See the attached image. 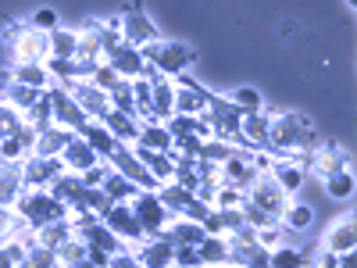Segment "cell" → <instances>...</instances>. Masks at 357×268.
Segmentation results:
<instances>
[{
    "instance_id": "cell-19",
    "label": "cell",
    "mask_w": 357,
    "mask_h": 268,
    "mask_svg": "<svg viewBox=\"0 0 357 268\" xmlns=\"http://www.w3.org/2000/svg\"><path fill=\"white\" fill-rule=\"evenodd\" d=\"M151 79V111H154V122H168L175 114V79L168 75H154L146 72Z\"/></svg>"
},
{
    "instance_id": "cell-27",
    "label": "cell",
    "mask_w": 357,
    "mask_h": 268,
    "mask_svg": "<svg viewBox=\"0 0 357 268\" xmlns=\"http://www.w3.org/2000/svg\"><path fill=\"white\" fill-rule=\"evenodd\" d=\"M72 136H75V133H68V129H61V126H47V129H40L36 140H33V154H40V158H61V151L68 147Z\"/></svg>"
},
{
    "instance_id": "cell-8",
    "label": "cell",
    "mask_w": 357,
    "mask_h": 268,
    "mask_svg": "<svg viewBox=\"0 0 357 268\" xmlns=\"http://www.w3.org/2000/svg\"><path fill=\"white\" fill-rule=\"evenodd\" d=\"M100 222H104L126 247H136V244L143 240V229H139V222H136V215H132L129 204H107L104 211H100Z\"/></svg>"
},
{
    "instance_id": "cell-53",
    "label": "cell",
    "mask_w": 357,
    "mask_h": 268,
    "mask_svg": "<svg viewBox=\"0 0 357 268\" xmlns=\"http://www.w3.org/2000/svg\"><path fill=\"white\" fill-rule=\"evenodd\" d=\"M347 8H350V11H357V0H347Z\"/></svg>"
},
{
    "instance_id": "cell-17",
    "label": "cell",
    "mask_w": 357,
    "mask_h": 268,
    "mask_svg": "<svg viewBox=\"0 0 357 268\" xmlns=\"http://www.w3.org/2000/svg\"><path fill=\"white\" fill-rule=\"evenodd\" d=\"M307 172L318 175V179H329L336 172H350V154L340 151L336 143H321L318 151L307 158Z\"/></svg>"
},
{
    "instance_id": "cell-11",
    "label": "cell",
    "mask_w": 357,
    "mask_h": 268,
    "mask_svg": "<svg viewBox=\"0 0 357 268\" xmlns=\"http://www.w3.org/2000/svg\"><path fill=\"white\" fill-rule=\"evenodd\" d=\"M107 165H111L118 175H126L132 186H139V190H154V179H151V172L143 168V161H139V154H136V147L118 143V147H114V154L107 158Z\"/></svg>"
},
{
    "instance_id": "cell-12",
    "label": "cell",
    "mask_w": 357,
    "mask_h": 268,
    "mask_svg": "<svg viewBox=\"0 0 357 268\" xmlns=\"http://www.w3.org/2000/svg\"><path fill=\"white\" fill-rule=\"evenodd\" d=\"M11 50V61H43L50 57V33H40L33 25H22L18 40L8 47Z\"/></svg>"
},
{
    "instance_id": "cell-21",
    "label": "cell",
    "mask_w": 357,
    "mask_h": 268,
    "mask_svg": "<svg viewBox=\"0 0 357 268\" xmlns=\"http://www.w3.org/2000/svg\"><path fill=\"white\" fill-rule=\"evenodd\" d=\"M200 229L211 236H232L236 229H243V215H240V207H207L200 218Z\"/></svg>"
},
{
    "instance_id": "cell-7",
    "label": "cell",
    "mask_w": 357,
    "mask_h": 268,
    "mask_svg": "<svg viewBox=\"0 0 357 268\" xmlns=\"http://www.w3.org/2000/svg\"><path fill=\"white\" fill-rule=\"evenodd\" d=\"M118 36H122V43H129V47H146V43H154V40H161V33H158V25L146 18V11H139V8H129L126 15H118Z\"/></svg>"
},
{
    "instance_id": "cell-49",
    "label": "cell",
    "mask_w": 357,
    "mask_h": 268,
    "mask_svg": "<svg viewBox=\"0 0 357 268\" xmlns=\"http://www.w3.org/2000/svg\"><path fill=\"white\" fill-rule=\"evenodd\" d=\"M175 268H200L197 247H175Z\"/></svg>"
},
{
    "instance_id": "cell-46",
    "label": "cell",
    "mask_w": 357,
    "mask_h": 268,
    "mask_svg": "<svg viewBox=\"0 0 357 268\" xmlns=\"http://www.w3.org/2000/svg\"><path fill=\"white\" fill-rule=\"evenodd\" d=\"M25 25L40 29V33H54V29L61 25V22H57V11H54V8H40V11H33V18H29Z\"/></svg>"
},
{
    "instance_id": "cell-51",
    "label": "cell",
    "mask_w": 357,
    "mask_h": 268,
    "mask_svg": "<svg viewBox=\"0 0 357 268\" xmlns=\"http://www.w3.org/2000/svg\"><path fill=\"white\" fill-rule=\"evenodd\" d=\"M0 268H18V265L11 261V254H8L4 247H0Z\"/></svg>"
},
{
    "instance_id": "cell-3",
    "label": "cell",
    "mask_w": 357,
    "mask_h": 268,
    "mask_svg": "<svg viewBox=\"0 0 357 268\" xmlns=\"http://www.w3.org/2000/svg\"><path fill=\"white\" fill-rule=\"evenodd\" d=\"M207 133H211L215 140H225V143H236L240 140V122H243V111L236 107L229 97H211V104H207V111L200 114Z\"/></svg>"
},
{
    "instance_id": "cell-44",
    "label": "cell",
    "mask_w": 357,
    "mask_h": 268,
    "mask_svg": "<svg viewBox=\"0 0 357 268\" xmlns=\"http://www.w3.org/2000/svg\"><path fill=\"white\" fill-rule=\"evenodd\" d=\"M286 229H282V222H272V225H264V229H257V244L264 247V251H275L279 244H286Z\"/></svg>"
},
{
    "instance_id": "cell-37",
    "label": "cell",
    "mask_w": 357,
    "mask_h": 268,
    "mask_svg": "<svg viewBox=\"0 0 357 268\" xmlns=\"http://www.w3.org/2000/svg\"><path fill=\"white\" fill-rule=\"evenodd\" d=\"M68 236H75V225H72V218H61V222H50V225H43L40 232H36V244H43V247H57V244H65Z\"/></svg>"
},
{
    "instance_id": "cell-30",
    "label": "cell",
    "mask_w": 357,
    "mask_h": 268,
    "mask_svg": "<svg viewBox=\"0 0 357 268\" xmlns=\"http://www.w3.org/2000/svg\"><path fill=\"white\" fill-rule=\"evenodd\" d=\"M47 190H50L57 200H61L68 211H79V200H82V190H86V186H82V179H79L75 172H61Z\"/></svg>"
},
{
    "instance_id": "cell-10",
    "label": "cell",
    "mask_w": 357,
    "mask_h": 268,
    "mask_svg": "<svg viewBox=\"0 0 357 268\" xmlns=\"http://www.w3.org/2000/svg\"><path fill=\"white\" fill-rule=\"evenodd\" d=\"M47 97H50V114H54V126H61V129H68V133H79L89 118L82 114V107L72 100V94L68 89H61V86H50L47 89Z\"/></svg>"
},
{
    "instance_id": "cell-52",
    "label": "cell",
    "mask_w": 357,
    "mask_h": 268,
    "mask_svg": "<svg viewBox=\"0 0 357 268\" xmlns=\"http://www.w3.org/2000/svg\"><path fill=\"white\" fill-rule=\"evenodd\" d=\"M61 268H97V265L89 261V258H82V261H75V265H61Z\"/></svg>"
},
{
    "instance_id": "cell-47",
    "label": "cell",
    "mask_w": 357,
    "mask_h": 268,
    "mask_svg": "<svg viewBox=\"0 0 357 268\" xmlns=\"http://www.w3.org/2000/svg\"><path fill=\"white\" fill-rule=\"evenodd\" d=\"M107 172H111V165H107V161H97L93 168H86V172H82L79 179H82V186H100Z\"/></svg>"
},
{
    "instance_id": "cell-50",
    "label": "cell",
    "mask_w": 357,
    "mask_h": 268,
    "mask_svg": "<svg viewBox=\"0 0 357 268\" xmlns=\"http://www.w3.org/2000/svg\"><path fill=\"white\" fill-rule=\"evenodd\" d=\"M336 268H357V261H354V251H350V254H336Z\"/></svg>"
},
{
    "instance_id": "cell-45",
    "label": "cell",
    "mask_w": 357,
    "mask_h": 268,
    "mask_svg": "<svg viewBox=\"0 0 357 268\" xmlns=\"http://www.w3.org/2000/svg\"><path fill=\"white\" fill-rule=\"evenodd\" d=\"M22 126H25V118H22L15 107H8L4 100H0V140H4V136H15Z\"/></svg>"
},
{
    "instance_id": "cell-4",
    "label": "cell",
    "mask_w": 357,
    "mask_h": 268,
    "mask_svg": "<svg viewBox=\"0 0 357 268\" xmlns=\"http://www.w3.org/2000/svg\"><path fill=\"white\" fill-rule=\"evenodd\" d=\"M129 207H132V215H136L143 236H161L165 225L172 222V211L161 204L158 190H136V197L129 200Z\"/></svg>"
},
{
    "instance_id": "cell-22",
    "label": "cell",
    "mask_w": 357,
    "mask_h": 268,
    "mask_svg": "<svg viewBox=\"0 0 357 268\" xmlns=\"http://www.w3.org/2000/svg\"><path fill=\"white\" fill-rule=\"evenodd\" d=\"M104 129L118 140V143H126V147H136V140H139V129H143V122L136 114H129V111H107L104 118Z\"/></svg>"
},
{
    "instance_id": "cell-25",
    "label": "cell",
    "mask_w": 357,
    "mask_h": 268,
    "mask_svg": "<svg viewBox=\"0 0 357 268\" xmlns=\"http://www.w3.org/2000/svg\"><path fill=\"white\" fill-rule=\"evenodd\" d=\"M136 154H139V161H143V168L151 172V179H154V186H165V183H175V154L168 151H139L136 147Z\"/></svg>"
},
{
    "instance_id": "cell-35",
    "label": "cell",
    "mask_w": 357,
    "mask_h": 268,
    "mask_svg": "<svg viewBox=\"0 0 357 268\" xmlns=\"http://www.w3.org/2000/svg\"><path fill=\"white\" fill-rule=\"evenodd\" d=\"M75 50H79V33L68 25H57L50 33V57H57V61H75Z\"/></svg>"
},
{
    "instance_id": "cell-36",
    "label": "cell",
    "mask_w": 357,
    "mask_h": 268,
    "mask_svg": "<svg viewBox=\"0 0 357 268\" xmlns=\"http://www.w3.org/2000/svg\"><path fill=\"white\" fill-rule=\"evenodd\" d=\"M100 190L107 193V200H111V204H129V200L136 197V190H139V186H132L129 179H126V175H118V172L111 168V172L104 175V183H100Z\"/></svg>"
},
{
    "instance_id": "cell-34",
    "label": "cell",
    "mask_w": 357,
    "mask_h": 268,
    "mask_svg": "<svg viewBox=\"0 0 357 268\" xmlns=\"http://www.w3.org/2000/svg\"><path fill=\"white\" fill-rule=\"evenodd\" d=\"M136 147H139V151H165V154H168V151H172V133H168V126H165V122H143Z\"/></svg>"
},
{
    "instance_id": "cell-33",
    "label": "cell",
    "mask_w": 357,
    "mask_h": 268,
    "mask_svg": "<svg viewBox=\"0 0 357 268\" xmlns=\"http://www.w3.org/2000/svg\"><path fill=\"white\" fill-rule=\"evenodd\" d=\"M75 136H82V140H86V143L93 147V151H97L100 158H104V161L114 154V147H118V140H114V136L104 129V122H86V126H82Z\"/></svg>"
},
{
    "instance_id": "cell-6",
    "label": "cell",
    "mask_w": 357,
    "mask_h": 268,
    "mask_svg": "<svg viewBox=\"0 0 357 268\" xmlns=\"http://www.w3.org/2000/svg\"><path fill=\"white\" fill-rule=\"evenodd\" d=\"M243 200H250L254 207H261V211L264 215H272V218H282V211H286V204L293 200V197H286L282 193V186L275 183V179L272 175H268V172H261L257 175V183L243 193Z\"/></svg>"
},
{
    "instance_id": "cell-40",
    "label": "cell",
    "mask_w": 357,
    "mask_h": 268,
    "mask_svg": "<svg viewBox=\"0 0 357 268\" xmlns=\"http://www.w3.org/2000/svg\"><path fill=\"white\" fill-rule=\"evenodd\" d=\"M18 268H57V258H54V251H50V247H43V244H36V240H33Z\"/></svg>"
},
{
    "instance_id": "cell-48",
    "label": "cell",
    "mask_w": 357,
    "mask_h": 268,
    "mask_svg": "<svg viewBox=\"0 0 357 268\" xmlns=\"http://www.w3.org/2000/svg\"><path fill=\"white\" fill-rule=\"evenodd\" d=\"M104 268H139V261H136L132 247H126V251H114V254L107 258V265H104Z\"/></svg>"
},
{
    "instance_id": "cell-20",
    "label": "cell",
    "mask_w": 357,
    "mask_h": 268,
    "mask_svg": "<svg viewBox=\"0 0 357 268\" xmlns=\"http://www.w3.org/2000/svg\"><path fill=\"white\" fill-rule=\"evenodd\" d=\"M104 61H107V65H111L118 75H122V79H139V75H146L143 50H136V47H129V43H118V47H111Z\"/></svg>"
},
{
    "instance_id": "cell-13",
    "label": "cell",
    "mask_w": 357,
    "mask_h": 268,
    "mask_svg": "<svg viewBox=\"0 0 357 268\" xmlns=\"http://www.w3.org/2000/svg\"><path fill=\"white\" fill-rule=\"evenodd\" d=\"M61 89H68L72 94V100L82 107V114L89 118V122H100V118L111 111V100H107V94L100 86H93L89 79H79V82H72V86H61Z\"/></svg>"
},
{
    "instance_id": "cell-26",
    "label": "cell",
    "mask_w": 357,
    "mask_h": 268,
    "mask_svg": "<svg viewBox=\"0 0 357 268\" xmlns=\"http://www.w3.org/2000/svg\"><path fill=\"white\" fill-rule=\"evenodd\" d=\"M161 236H165L172 247H197V244L204 240V229H200V222H193V218H178V215H172V222L165 225Z\"/></svg>"
},
{
    "instance_id": "cell-1",
    "label": "cell",
    "mask_w": 357,
    "mask_h": 268,
    "mask_svg": "<svg viewBox=\"0 0 357 268\" xmlns=\"http://www.w3.org/2000/svg\"><path fill=\"white\" fill-rule=\"evenodd\" d=\"M139 50H143L146 72H154V75L178 79V75H186L197 65V50L186 47V43H178V40H154V43H146Z\"/></svg>"
},
{
    "instance_id": "cell-18",
    "label": "cell",
    "mask_w": 357,
    "mask_h": 268,
    "mask_svg": "<svg viewBox=\"0 0 357 268\" xmlns=\"http://www.w3.org/2000/svg\"><path fill=\"white\" fill-rule=\"evenodd\" d=\"M268 175H272L275 183L282 186L286 197H296V193L304 190V183H307V168L296 161V158H275L272 168H268Z\"/></svg>"
},
{
    "instance_id": "cell-38",
    "label": "cell",
    "mask_w": 357,
    "mask_h": 268,
    "mask_svg": "<svg viewBox=\"0 0 357 268\" xmlns=\"http://www.w3.org/2000/svg\"><path fill=\"white\" fill-rule=\"evenodd\" d=\"M321 186H325V193H329L333 200H350L354 190H357V179H354V172H336L329 179H321Z\"/></svg>"
},
{
    "instance_id": "cell-23",
    "label": "cell",
    "mask_w": 357,
    "mask_h": 268,
    "mask_svg": "<svg viewBox=\"0 0 357 268\" xmlns=\"http://www.w3.org/2000/svg\"><path fill=\"white\" fill-rule=\"evenodd\" d=\"M97 161H104V158H100L82 136H72L68 147L61 151V165H65V172H75V175H82L86 168H93Z\"/></svg>"
},
{
    "instance_id": "cell-15",
    "label": "cell",
    "mask_w": 357,
    "mask_h": 268,
    "mask_svg": "<svg viewBox=\"0 0 357 268\" xmlns=\"http://www.w3.org/2000/svg\"><path fill=\"white\" fill-rule=\"evenodd\" d=\"M139 268H175V247L165 240V236H143V240L132 247Z\"/></svg>"
},
{
    "instance_id": "cell-32",
    "label": "cell",
    "mask_w": 357,
    "mask_h": 268,
    "mask_svg": "<svg viewBox=\"0 0 357 268\" xmlns=\"http://www.w3.org/2000/svg\"><path fill=\"white\" fill-rule=\"evenodd\" d=\"M197 254H200L204 268H229V240H225V236L204 232V240L197 244Z\"/></svg>"
},
{
    "instance_id": "cell-5",
    "label": "cell",
    "mask_w": 357,
    "mask_h": 268,
    "mask_svg": "<svg viewBox=\"0 0 357 268\" xmlns=\"http://www.w3.org/2000/svg\"><path fill=\"white\" fill-rule=\"evenodd\" d=\"M222 168V186H232V190H240L247 193L254 183H257V165H254V154L243 151V147H232V154L218 165Z\"/></svg>"
},
{
    "instance_id": "cell-42",
    "label": "cell",
    "mask_w": 357,
    "mask_h": 268,
    "mask_svg": "<svg viewBox=\"0 0 357 268\" xmlns=\"http://www.w3.org/2000/svg\"><path fill=\"white\" fill-rule=\"evenodd\" d=\"M54 258H57V268H61V265H75V261L86 258V244L79 240V236H68L65 244L54 247Z\"/></svg>"
},
{
    "instance_id": "cell-29",
    "label": "cell",
    "mask_w": 357,
    "mask_h": 268,
    "mask_svg": "<svg viewBox=\"0 0 357 268\" xmlns=\"http://www.w3.org/2000/svg\"><path fill=\"white\" fill-rule=\"evenodd\" d=\"M279 222H282V229H286L289 236L311 232V229H314V207H311V204H304V200H289Z\"/></svg>"
},
{
    "instance_id": "cell-41",
    "label": "cell",
    "mask_w": 357,
    "mask_h": 268,
    "mask_svg": "<svg viewBox=\"0 0 357 268\" xmlns=\"http://www.w3.org/2000/svg\"><path fill=\"white\" fill-rule=\"evenodd\" d=\"M236 107H240L243 114H254V111H264V97L257 94L254 86H240V89H232V97H229Z\"/></svg>"
},
{
    "instance_id": "cell-9",
    "label": "cell",
    "mask_w": 357,
    "mask_h": 268,
    "mask_svg": "<svg viewBox=\"0 0 357 268\" xmlns=\"http://www.w3.org/2000/svg\"><path fill=\"white\" fill-rule=\"evenodd\" d=\"M211 97H215L211 89H204L200 82H193L190 72L175 79V114H193V118H200V114L207 111V104H211Z\"/></svg>"
},
{
    "instance_id": "cell-24",
    "label": "cell",
    "mask_w": 357,
    "mask_h": 268,
    "mask_svg": "<svg viewBox=\"0 0 357 268\" xmlns=\"http://www.w3.org/2000/svg\"><path fill=\"white\" fill-rule=\"evenodd\" d=\"M8 79L11 82H22L29 89H50L54 86V79H50V72H47L43 61H11Z\"/></svg>"
},
{
    "instance_id": "cell-14",
    "label": "cell",
    "mask_w": 357,
    "mask_h": 268,
    "mask_svg": "<svg viewBox=\"0 0 357 268\" xmlns=\"http://www.w3.org/2000/svg\"><path fill=\"white\" fill-rule=\"evenodd\" d=\"M65 172L61 158H40V154H25L22 158V179L25 190H47L57 175Z\"/></svg>"
},
{
    "instance_id": "cell-39",
    "label": "cell",
    "mask_w": 357,
    "mask_h": 268,
    "mask_svg": "<svg viewBox=\"0 0 357 268\" xmlns=\"http://www.w3.org/2000/svg\"><path fill=\"white\" fill-rule=\"evenodd\" d=\"M268 268H304V254L293 244H279L275 251H268Z\"/></svg>"
},
{
    "instance_id": "cell-31",
    "label": "cell",
    "mask_w": 357,
    "mask_h": 268,
    "mask_svg": "<svg viewBox=\"0 0 357 268\" xmlns=\"http://www.w3.org/2000/svg\"><path fill=\"white\" fill-rule=\"evenodd\" d=\"M47 94V89H29V86H22V82H4V89H0V100H4L8 107H15L18 114H25L29 107H36L40 104V97Z\"/></svg>"
},
{
    "instance_id": "cell-43",
    "label": "cell",
    "mask_w": 357,
    "mask_h": 268,
    "mask_svg": "<svg viewBox=\"0 0 357 268\" xmlns=\"http://www.w3.org/2000/svg\"><path fill=\"white\" fill-rule=\"evenodd\" d=\"M89 82H93V86H100L104 89V94H111V89L118 86V82H122V75H118L107 61H100V65H93V68H89V75H86Z\"/></svg>"
},
{
    "instance_id": "cell-2",
    "label": "cell",
    "mask_w": 357,
    "mask_h": 268,
    "mask_svg": "<svg viewBox=\"0 0 357 268\" xmlns=\"http://www.w3.org/2000/svg\"><path fill=\"white\" fill-rule=\"evenodd\" d=\"M15 215H18L29 229H33V232H40V229L50 225V222L68 218V207L57 200L50 190H22L18 200H15Z\"/></svg>"
},
{
    "instance_id": "cell-16",
    "label": "cell",
    "mask_w": 357,
    "mask_h": 268,
    "mask_svg": "<svg viewBox=\"0 0 357 268\" xmlns=\"http://www.w3.org/2000/svg\"><path fill=\"white\" fill-rule=\"evenodd\" d=\"M321 251L325 254H350L357 251V225H354V215H343V218H333L329 229L321 236Z\"/></svg>"
},
{
    "instance_id": "cell-28",
    "label": "cell",
    "mask_w": 357,
    "mask_h": 268,
    "mask_svg": "<svg viewBox=\"0 0 357 268\" xmlns=\"http://www.w3.org/2000/svg\"><path fill=\"white\" fill-rule=\"evenodd\" d=\"M22 190H25L22 161H0V207H15Z\"/></svg>"
},
{
    "instance_id": "cell-54",
    "label": "cell",
    "mask_w": 357,
    "mask_h": 268,
    "mask_svg": "<svg viewBox=\"0 0 357 268\" xmlns=\"http://www.w3.org/2000/svg\"><path fill=\"white\" fill-rule=\"evenodd\" d=\"M264 268H268V265H264Z\"/></svg>"
}]
</instances>
